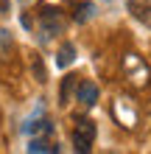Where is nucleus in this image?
I'll return each instance as SVG.
<instances>
[{
  "label": "nucleus",
  "instance_id": "nucleus-12",
  "mask_svg": "<svg viewBox=\"0 0 151 154\" xmlns=\"http://www.w3.org/2000/svg\"><path fill=\"white\" fill-rule=\"evenodd\" d=\"M0 11H8V0H0Z\"/></svg>",
  "mask_w": 151,
  "mask_h": 154
},
{
  "label": "nucleus",
  "instance_id": "nucleus-3",
  "mask_svg": "<svg viewBox=\"0 0 151 154\" xmlns=\"http://www.w3.org/2000/svg\"><path fill=\"white\" fill-rule=\"evenodd\" d=\"M76 62V45L73 42H62V48L56 53V65L59 67H70Z\"/></svg>",
  "mask_w": 151,
  "mask_h": 154
},
{
  "label": "nucleus",
  "instance_id": "nucleus-11",
  "mask_svg": "<svg viewBox=\"0 0 151 154\" xmlns=\"http://www.w3.org/2000/svg\"><path fill=\"white\" fill-rule=\"evenodd\" d=\"M78 123H81V126H78V132H81V134H87V137H95V126H92V121H78Z\"/></svg>",
  "mask_w": 151,
  "mask_h": 154
},
{
  "label": "nucleus",
  "instance_id": "nucleus-5",
  "mask_svg": "<svg viewBox=\"0 0 151 154\" xmlns=\"http://www.w3.org/2000/svg\"><path fill=\"white\" fill-rule=\"evenodd\" d=\"M73 90H78V76H65V81H62V87H59V98H62V104H70V95H73Z\"/></svg>",
  "mask_w": 151,
  "mask_h": 154
},
{
  "label": "nucleus",
  "instance_id": "nucleus-6",
  "mask_svg": "<svg viewBox=\"0 0 151 154\" xmlns=\"http://www.w3.org/2000/svg\"><path fill=\"white\" fill-rule=\"evenodd\" d=\"M11 51H14L11 34H8L6 28H0V59H8V56H11Z\"/></svg>",
  "mask_w": 151,
  "mask_h": 154
},
{
  "label": "nucleus",
  "instance_id": "nucleus-1",
  "mask_svg": "<svg viewBox=\"0 0 151 154\" xmlns=\"http://www.w3.org/2000/svg\"><path fill=\"white\" fill-rule=\"evenodd\" d=\"M39 28L42 34L50 39V37H59L62 31H65V14H62V8H53V6H45L39 11Z\"/></svg>",
  "mask_w": 151,
  "mask_h": 154
},
{
  "label": "nucleus",
  "instance_id": "nucleus-10",
  "mask_svg": "<svg viewBox=\"0 0 151 154\" xmlns=\"http://www.w3.org/2000/svg\"><path fill=\"white\" fill-rule=\"evenodd\" d=\"M23 129H25V132H28V134H34V132H50V129H53V126H50L48 121H31V123H25V126H23Z\"/></svg>",
  "mask_w": 151,
  "mask_h": 154
},
{
  "label": "nucleus",
  "instance_id": "nucleus-2",
  "mask_svg": "<svg viewBox=\"0 0 151 154\" xmlns=\"http://www.w3.org/2000/svg\"><path fill=\"white\" fill-rule=\"evenodd\" d=\"M78 101H81L84 106H92L95 101H98V84H92V81H78V90H76Z\"/></svg>",
  "mask_w": 151,
  "mask_h": 154
},
{
  "label": "nucleus",
  "instance_id": "nucleus-7",
  "mask_svg": "<svg viewBox=\"0 0 151 154\" xmlns=\"http://www.w3.org/2000/svg\"><path fill=\"white\" fill-rule=\"evenodd\" d=\"M92 14H95V6H92V3H78L73 20H76V23H87V20H92Z\"/></svg>",
  "mask_w": 151,
  "mask_h": 154
},
{
  "label": "nucleus",
  "instance_id": "nucleus-9",
  "mask_svg": "<svg viewBox=\"0 0 151 154\" xmlns=\"http://www.w3.org/2000/svg\"><path fill=\"white\" fill-rule=\"evenodd\" d=\"M90 143H92V140L87 137V134H81V132L73 134V149H76V151H84V154H87V151H90Z\"/></svg>",
  "mask_w": 151,
  "mask_h": 154
},
{
  "label": "nucleus",
  "instance_id": "nucleus-8",
  "mask_svg": "<svg viewBox=\"0 0 151 154\" xmlns=\"http://www.w3.org/2000/svg\"><path fill=\"white\" fill-rule=\"evenodd\" d=\"M28 151H31V154H37V151H42V154H53V151H59V149L50 146V143H45L42 137H34V140L28 143Z\"/></svg>",
  "mask_w": 151,
  "mask_h": 154
},
{
  "label": "nucleus",
  "instance_id": "nucleus-4",
  "mask_svg": "<svg viewBox=\"0 0 151 154\" xmlns=\"http://www.w3.org/2000/svg\"><path fill=\"white\" fill-rule=\"evenodd\" d=\"M129 11L134 14L143 25H148V28H151V6H148V3H137V0H131V3H129Z\"/></svg>",
  "mask_w": 151,
  "mask_h": 154
}]
</instances>
